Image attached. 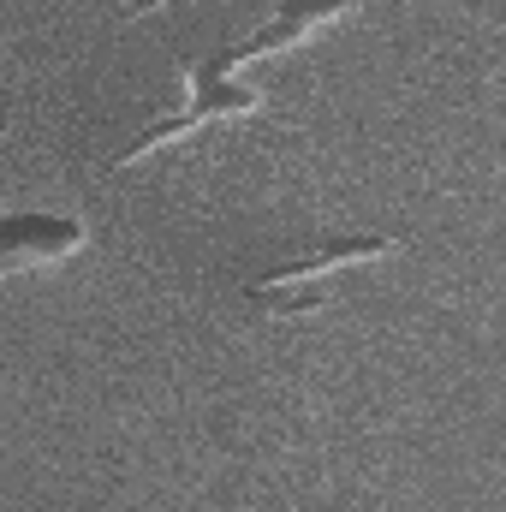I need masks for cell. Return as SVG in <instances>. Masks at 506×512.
I'll return each mask as SVG.
<instances>
[{"label": "cell", "mask_w": 506, "mask_h": 512, "mask_svg": "<svg viewBox=\"0 0 506 512\" xmlns=\"http://www.w3.org/2000/svg\"><path fill=\"white\" fill-rule=\"evenodd\" d=\"M185 84H191L185 108H179V114H167V120H149V126H143L126 149L114 155V167H137L149 149H167V143L191 137V131L209 126V120H239V114H256V108H262V96H256L251 84H239V78H233V72H221L215 60L185 66Z\"/></svg>", "instance_id": "obj_1"}, {"label": "cell", "mask_w": 506, "mask_h": 512, "mask_svg": "<svg viewBox=\"0 0 506 512\" xmlns=\"http://www.w3.org/2000/svg\"><path fill=\"white\" fill-rule=\"evenodd\" d=\"M72 251H84V221L54 215V209H6L0 215V274L42 268Z\"/></svg>", "instance_id": "obj_2"}, {"label": "cell", "mask_w": 506, "mask_h": 512, "mask_svg": "<svg viewBox=\"0 0 506 512\" xmlns=\"http://www.w3.org/2000/svg\"><path fill=\"white\" fill-rule=\"evenodd\" d=\"M340 12H352V0H274V12L256 24L251 36H239L233 48H221V54H209L221 72H239V66H251V60H268V54H280V48H298L316 24H328V18H340Z\"/></svg>", "instance_id": "obj_3"}, {"label": "cell", "mask_w": 506, "mask_h": 512, "mask_svg": "<svg viewBox=\"0 0 506 512\" xmlns=\"http://www.w3.org/2000/svg\"><path fill=\"white\" fill-rule=\"evenodd\" d=\"M393 251H399V239H387V233H346V239H328V245H316V251H304V256L274 262L268 274H256L251 286H316L334 268L376 262V256H393Z\"/></svg>", "instance_id": "obj_4"}]
</instances>
